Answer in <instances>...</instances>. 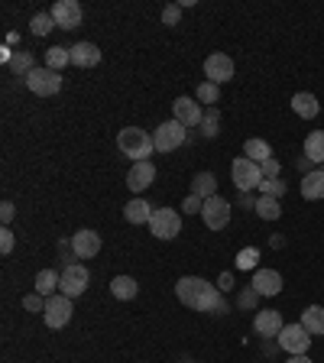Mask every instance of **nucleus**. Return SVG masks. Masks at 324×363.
Instances as JSON below:
<instances>
[{"instance_id":"32","label":"nucleus","mask_w":324,"mask_h":363,"mask_svg":"<svg viewBox=\"0 0 324 363\" xmlns=\"http://www.w3.org/2000/svg\"><path fill=\"white\" fill-rule=\"evenodd\" d=\"M220 88L214 82H201L198 84V104H218Z\"/></svg>"},{"instance_id":"17","label":"nucleus","mask_w":324,"mask_h":363,"mask_svg":"<svg viewBox=\"0 0 324 363\" xmlns=\"http://www.w3.org/2000/svg\"><path fill=\"white\" fill-rule=\"evenodd\" d=\"M152 179H156V166L146 159V162H133V169L127 175V185H130V191H143L152 185Z\"/></svg>"},{"instance_id":"4","label":"nucleus","mask_w":324,"mask_h":363,"mask_svg":"<svg viewBox=\"0 0 324 363\" xmlns=\"http://www.w3.org/2000/svg\"><path fill=\"white\" fill-rule=\"evenodd\" d=\"M185 136H189V127H181L179 121H166V123H159L156 133H152V143H156L159 152H175L181 143H185Z\"/></svg>"},{"instance_id":"34","label":"nucleus","mask_w":324,"mask_h":363,"mask_svg":"<svg viewBox=\"0 0 324 363\" xmlns=\"http://www.w3.org/2000/svg\"><path fill=\"white\" fill-rule=\"evenodd\" d=\"M201 133L208 136V140H214V136H218V111H208L204 113V121H201Z\"/></svg>"},{"instance_id":"18","label":"nucleus","mask_w":324,"mask_h":363,"mask_svg":"<svg viewBox=\"0 0 324 363\" xmlns=\"http://www.w3.org/2000/svg\"><path fill=\"white\" fill-rule=\"evenodd\" d=\"M98 62H101V49L94 43H75V45H72V65L94 68Z\"/></svg>"},{"instance_id":"24","label":"nucleus","mask_w":324,"mask_h":363,"mask_svg":"<svg viewBox=\"0 0 324 363\" xmlns=\"http://www.w3.org/2000/svg\"><path fill=\"white\" fill-rule=\"evenodd\" d=\"M136 292H140V286H136V279H130V276H113L111 279V295L113 298L130 302V298H136Z\"/></svg>"},{"instance_id":"22","label":"nucleus","mask_w":324,"mask_h":363,"mask_svg":"<svg viewBox=\"0 0 324 363\" xmlns=\"http://www.w3.org/2000/svg\"><path fill=\"white\" fill-rule=\"evenodd\" d=\"M243 156L253 159V162H259V166H263L266 159H272V146L266 143V140H259V136H250L247 143H243Z\"/></svg>"},{"instance_id":"5","label":"nucleus","mask_w":324,"mask_h":363,"mask_svg":"<svg viewBox=\"0 0 324 363\" xmlns=\"http://www.w3.org/2000/svg\"><path fill=\"white\" fill-rule=\"evenodd\" d=\"M150 230L159 240H175L181 230V214L175 208H156V214L150 220Z\"/></svg>"},{"instance_id":"30","label":"nucleus","mask_w":324,"mask_h":363,"mask_svg":"<svg viewBox=\"0 0 324 363\" xmlns=\"http://www.w3.org/2000/svg\"><path fill=\"white\" fill-rule=\"evenodd\" d=\"M7 65H10V72H16V75H23V78H26V75L33 72V68H36V65H33V55H30V52H23V49H20V52L10 55Z\"/></svg>"},{"instance_id":"38","label":"nucleus","mask_w":324,"mask_h":363,"mask_svg":"<svg viewBox=\"0 0 324 363\" xmlns=\"http://www.w3.org/2000/svg\"><path fill=\"white\" fill-rule=\"evenodd\" d=\"M23 308H26V311H45V298L39 292H33V295H26V298H23Z\"/></svg>"},{"instance_id":"40","label":"nucleus","mask_w":324,"mask_h":363,"mask_svg":"<svg viewBox=\"0 0 324 363\" xmlns=\"http://www.w3.org/2000/svg\"><path fill=\"white\" fill-rule=\"evenodd\" d=\"M259 169H263V179H279V159H276V156L266 159Z\"/></svg>"},{"instance_id":"19","label":"nucleus","mask_w":324,"mask_h":363,"mask_svg":"<svg viewBox=\"0 0 324 363\" xmlns=\"http://www.w3.org/2000/svg\"><path fill=\"white\" fill-rule=\"evenodd\" d=\"M292 111L298 113V117H305V121H315L318 113H321V104H318V98L311 91H298L292 98Z\"/></svg>"},{"instance_id":"14","label":"nucleus","mask_w":324,"mask_h":363,"mask_svg":"<svg viewBox=\"0 0 324 363\" xmlns=\"http://www.w3.org/2000/svg\"><path fill=\"white\" fill-rule=\"evenodd\" d=\"M72 253H75L78 259H91L101 253V234L98 230H78L75 237H72Z\"/></svg>"},{"instance_id":"2","label":"nucleus","mask_w":324,"mask_h":363,"mask_svg":"<svg viewBox=\"0 0 324 363\" xmlns=\"http://www.w3.org/2000/svg\"><path fill=\"white\" fill-rule=\"evenodd\" d=\"M117 150L127 159H133V162H146V159L152 156V150H156V143H152V136L146 133V130L123 127L121 133H117Z\"/></svg>"},{"instance_id":"1","label":"nucleus","mask_w":324,"mask_h":363,"mask_svg":"<svg viewBox=\"0 0 324 363\" xmlns=\"http://www.w3.org/2000/svg\"><path fill=\"white\" fill-rule=\"evenodd\" d=\"M175 295H179V302L191 311H214V315H220V311L227 308L220 289L211 286L208 279H201V276H181V279L175 282Z\"/></svg>"},{"instance_id":"36","label":"nucleus","mask_w":324,"mask_h":363,"mask_svg":"<svg viewBox=\"0 0 324 363\" xmlns=\"http://www.w3.org/2000/svg\"><path fill=\"white\" fill-rule=\"evenodd\" d=\"M179 20H181V4H169V7L162 10V23H166V26H179Z\"/></svg>"},{"instance_id":"6","label":"nucleus","mask_w":324,"mask_h":363,"mask_svg":"<svg viewBox=\"0 0 324 363\" xmlns=\"http://www.w3.org/2000/svg\"><path fill=\"white\" fill-rule=\"evenodd\" d=\"M72 298L68 295H52V298H45V311H43V318H45V328H52V331H59V328H65L68 321H72Z\"/></svg>"},{"instance_id":"39","label":"nucleus","mask_w":324,"mask_h":363,"mask_svg":"<svg viewBox=\"0 0 324 363\" xmlns=\"http://www.w3.org/2000/svg\"><path fill=\"white\" fill-rule=\"evenodd\" d=\"M13 243H16L13 230H10V227H4V230H0V253H4V257H7L10 250H13Z\"/></svg>"},{"instance_id":"8","label":"nucleus","mask_w":324,"mask_h":363,"mask_svg":"<svg viewBox=\"0 0 324 363\" xmlns=\"http://www.w3.org/2000/svg\"><path fill=\"white\" fill-rule=\"evenodd\" d=\"M201 218H204V224H208V230H224V227L230 224V204H227V198H220V195L208 198Z\"/></svg>"},{"instance_id":"26","label":"nucleus","mask_w":324,"mask_h":363,"mask_svg":"<svg viewBox=\"0 0 324 363\" xmlns=\"http://www.w3.org/2000/svg\"><path fill=\"white\" fill-rule=\"evenodd\" d=\"M305 159L324 162V130H315V133L305 136Z\"/></svg>"},{"instance_id":"35","label":"nucleus","mask_w":324,"mask_h":363,"mask_svg":"<svg viewBox=\"0 0 324 363\" xmlns=\"http://www.w3.org/2000/svg\"><path fill=\"white\" fill-rule=\"evenodd\" d=\"M257 259H259V250H240V253H237V266H240V269H253V266H257Z\"/></svg>"},{"instance_id":"10","label":"nucleus","mask_w":324,"mask_h":363,"mask_svg":"<svg viewBox=\"0 0 324 363\" xmlns=\"http://www.w3.org/2000/svg\"><path fill=\"white\" fill-rule=\"evenodd\" d=\"M279 347L286 350V354H308V347H311V337H308V331H305L302 325H286L279 331Z\"/></svg>"},{"instance_id":"15","label":"nucleus","mask_w":324,"mask_h":363,"mask_svg":"<svg viewBox=\"0 0 324 363\" xmlns=\"http://www.w3.org/2000/svg\"><path fill=\"white\" fill-rule=\"evenodd\" d=\"M253 328H257L259 337H279V331L286 325H282V315L276 308H263L257 318H253Z\"/></svg>"},{"instance_id":"28","label":"nucleus","mask_w":324,"mask_h":363,"mask_svg":"<svg viewBox=\"0 0 324 363\" xmlns=\"http://www.w3.org/2000/svg\"><path fill=\"white\" fill-rule=\"evenodd\" d=\"M59 279H62V276L55 269H43L36 276V292L43 295V298H52V292L59 289Z\"/></svg>"},{"instance_id":"41","label":"nucleus","mask_w":324,"mask_h":363,"mask_svg":"<svg viewBox=\"0 0 324 363\" xmlns=\"http://www.w3.org/2000/svg\"><path fill=\"white\" fill-rule=\"evenodd\" d=\"M0 218H4V224H10V220L16 218V208H13V201H4V204H0Z\"/></svg>"},{"instance_id":"12","label":"nucleus","mask_w":324,"mask_h":363,"mask_svg":"<svg viewBox=\"0 0 324 363\" xmlns=\"http://www.w3.org/2000/svg\"><path fill=\"white\" fill-rule=\"evenodd\" d=\"M52 20L59 30H78L82 26V4L78 0H59L52 7Z\"/></svg>"},{"instance_id":"33","label":"nucleus","mask_w":324,"mask_h":363,"mask_svg":"<svg viewBox=\"0 0 324 363\" xmlns=\"http://www.w3.org/2000/svg\"><path fill=\"white\" fill-rule=\"evenodd\" d=\"M259 191H263V195H269V198H282V195H286V182H282V179H263V182H259Z\"/></svg>"},{"instance_id":"29","label":"nucleus","mask_w":324,"mask_h":363,"mask_svg":"<svg viewBox=\"0 0 324 363\" xmlns=\"http://www.w3.org/2000/svg\"><path fill=\"white\" fill-rule=\"evenodd\" d=\"M253 208H257V214L263 220H279V214H282L279 198H269V195H259V201L253 204Z\"/></svg>"},{"instance_id":"37","label":"nucleus","mask_w":324,"mask_h":363,"mask_svg":"<svg viewBox=\"0 0 324 363\" xmlns=\"http://www.w3.org/2000/svg\"><path fill=\"white\" fill-rule=\"evenodd\" d=\"M181 211H185V214H201L204 211V198L189 195V198H185V204H181Z\"/></svg>"},{"instance_id":"7","label":"nucleus","mask_w":324,"mask_h":363,"mask_svg":"<svg viewBox=\"0 0 324 363\" xmlns=\"http://www.w3.org/2000/svg\"><path fill=\"white\" fill-rule=\"evenodd\" d=\"M230 172H234V182H237V189L240 191L259 189V182H263V169H259V162H253V159H247V156L234 159Z\"/></svg>"},{"instance_id":"31","label":"nucleus","mask_w":324,"mask_h":363,"mask_svg":"<svg viewBox=\"0 0 324 363\" xmlns=\"http://www.w3.org/2000/svg\"><path fill=\"white\" fill-rule=\"evenodd\" d=\"M30 30H33V36H49V33L55 30L52 13H36V16L30 20Z\"/></svg>"},{"instance_id":"16","label":"nucleus","mask_w":324,"mask_h":363,"mask_svg":"<svg viewBox=\"0 0 324 363\" xmlns=\"http://www.w3.org/2000/svg\"><path fill=\"white\" fill-rule=\"evenodd\" d=\"M253 292L257 295H279L282 292V276L276 269H257L253 272Z\"/></svg>"},{"instance_id":"23","label":"nucleus","mask_w":324,"mask_h":363,"mask_svg":"<svg viewBox=\"0 0 324 363\" xmlns=\"http://www.w3.org/2000/svg\"><path fill=\"white\" fill-rule=\"evenodd\" d=\"M191 195H198V198H214L218 195V179H214L211 172H198L195 179H191Z\"/></svg>"},{"instance_id":"42","label":"nucleus","mask_w":324,"mask_h":363,"mask_svg":"<svg viewBox=\"0 0 324 363\" xmlns=\"http://www.w3.org/2000/svg\"><path fill=\"white\" fill-rule=\"evenodd\" d=\"M218 289H224V292H230V289H234V279H230V276H227V272H224V276H220V279H218Z\"/></svg>"},{"instance_id":"25","label":"nucleus","mask_w":324,"mask_h":363,"mask_svg":"<svg viewBox=\"0 0 324 363\" xmlns=\"http://www.w3.org/2000/svg\"><path fill=\"white\" fill-rule=\"evenodd\" d=\"M298 325L308 334H324V308L321 305H308V308L302 311V321H298Z\"/></svg>"},{"instance_id":"3","label":"nucleus","mask_w":324,"mask_h":363,"mask_svg":"<svg viewBox=\"0 0 324 363\" xmlns=\"http://www.w3.org/2000/svg\"><path fill=\"white\" fill-rule=\"evenodd\" d=\"M23 82H26V88H30L33 94H39V98H52V94L62 91V75L52 72V68H39L36 65Z\"/></svg>"},{"instance_id":"13","label":"nucleus","mask_w":324,"mask_h":363,"mask_svg":"<svg viewBox=\"0 0 324 363\" xmlns=\"http://www.w3.org/2000/svg\"><path fill=\"white\" fill-rule=\"evenodd\" d=\"M172 113L181 127H201V121H204V111L195 98H175Z\"/></svg>"},{"instance_id":"20","label":"nucleus","mask_w":324,"mask_h":363,"mask_svg":"<svg viewBox=\"0 0 324 363\" xmlns=\"http://www.w3.org/2000/svg\"><path fill=\"white\" fill-rule=\"evenodd\" d=\"M152 204L150 201H143V198H133L130 204H123V218L130 220V224H150L152 220Z\"/></svg>"},{"instance_id":"43","label":"nucleus","mask_w":324,"mask_h":363,"mask_svg":"<svg viewBox=\"0 0 324 363\" xmlns=\"http://www.w3.org/2000/svg\"><path fill=\"white\" fill-rule=\"evenodd\" d=\"M286 363H311V360H308V354H295V357H289Z\"/></svg>"},{"instance_id":"27","label":"nucleus","mask_w":324,"mask_h":363,"mask_svg":"<svg viewBox=\"0 0 324 363\" xmlns=\"http://www.w3.org/2000/svg\"><path fill=\"white\" fill-rule=\"evenodd\" d=\"M65 65H72V49H65V45H52V49L45 52V68L62 72Z\"/></svg>"},{"instance_id":"9","label":"nucleus","mask_w":324,"mask_h":363,"mask_svg":"<svg viewBox=\"0 0 324 363\" xmlns=\"http://www.w3.org/2000/svg\"><path fill=\"white\" fill-rule=\"evenodd\" d=\"M204 75H208V82H214V84L230 82V78H234V59L227 52H211L204 59Z\"/></svg>"},{"instance_id":"11","label":"nucleus","mask_w":324,"mask_h":363,"mask_svg":"<svg viewBox=\"0 0 324 363\" xmlns=\"http://www.w3.org/2000/svg\"><path fill=\"white\" fill-rule=\"evenodd\" d=\"M88 269L84 266H65V272H62V279H59V292L68 295V298H78V295L88 289Z\"/></svg>"},{"instance_id":"21","label":"nucleus","mask_w":324,"mask_h":363,"mask_svg":"<svg viewBox=\"0 0 324 363\" xmlns=\"http://www.w3.org/2000/svg\"><path fill=\"white\" fill-rule=\"evenodd\" d=\"M302 198L305 201H321L324 198V169H315L302 179Z\"/></svg>"}]
</instances>
